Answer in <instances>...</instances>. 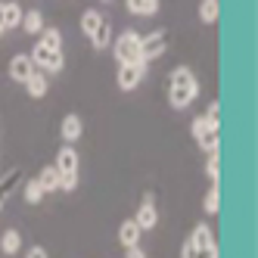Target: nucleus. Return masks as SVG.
<instances>
[{"label": "nucleus", "mask_w": 258, "mask_h": 258, "mask_svg": "<svg viewBox=\"0 0 258 258\" xmlns=\"http://www.w3.org/2000/svg\"><path fill=\"white\" fill-rule=\"evenodd\" d=\"M199 94V81L193 75V69L187 66H177L171 69V75H168V103L171 109H187Z\"/></svg>", "instance_id": "obj_1"}, {"label": "nucleus", "mask_w": 258, "mask_h": 258, "mask_svg": "<svg viewBox=\"0 0 258 258\" xmlns=\"http://www.w3.org/2000/svg\"><path fill=\"white\" fill-rule=\"evenodd\" d=\"M112 53H115V59L118 66H146L143 56H140V34L137 31H121L118 38L112 41Z\"/></svg>", "instance_id": "obj_2"}, {"label": "nucleus", "mask_w": 258, "mask_h": 258, "mask_svg": "<svg viewBox=\"0 0 258 258\" xmlns=\"http://www.w3.org/2000/svg\"><path fill=\"white\" fill-rule=\"evenodd\" d=\"M53 168L59 171V190H75L78 187V150H72V143H66L56 153Z\"/></svg>", "instance_id": "obj_3"}, {"label": "nucleus", "mask_w": 258, "mask_h": 258, "mask_svg": "<svg viewBox=\"0 0 258 258\" xmlns=\"http://www.w3.org/2000/svg\"><path fill=\"white\" fill-rule=\"evenodd\" d=\"M31 66L34 69H41V72H53V75H56V72H62V66H66V59H62V50H53V47H47V44H34L31 47Z\"/></svg>", "instance_id": "obj_4"}, {"label": "nucleus", "mask_w": 258, "mask_h": 258, "mask_svg": "<svg viewBox=\"0 0 258 258\" xmlns=\"http://www.w3.org/2000/svg\"><path fill=\"white\" fill-rule=\"evenodd\" d=\"M168 44H171V34L165 31V28H159L153 34H146V38H140V56H143V62H153V59L165 56Z\"/></svg>", "instance_id": "obj_5"}, {"label": "nucleus", "mask_w": 258, "mask_h": 258, "mask_svg": "<svg viewBox=\"0 0 258 258\" xmlns=\"http://www.w3.org/2000/svg\"><path fill=\"white\" fill-rule=\"evenodd\" d=\"M187 243L196 249V252H218V243H215V233H212V227L209 224H196L193 227V233H190V239Z\"/></svg>", "instance_id": "obj_6"}, {"label": "nucleus", "mask_w": 258, "mask_h": 258, "mask_svg": "<svg viewBox=\"0 0 258 258\" xmlns=\"http://www.w3.org/2000/svg\"><path fill=\"white\" fill-rule=\"evenodd\" d=\"M134 221H137V227H140V230H153V227L159 224V212H156L153 196H143V202H140V209H137Z\"/></svg>", "instance_id": "obj_7"}, {"label": "nucleus", "mask_w": 258, "mask_h": 258, "mask_svg": "<svg viewBox=\"0 0 258 258\" xmlns=\"http://www.w3.org/2000/svg\"><path fill=\"white\" fill-rule=\"evenodd\" d=\"M146 75V66H118V75H115V84L121 90H134Z\"/></svg>", "instance_id": "obj_8"}, {"label": "nucleus", "mask_w": 258, "mask_h": 258, "mask_svg": "<svg viewBox=\"0 0 258 258\" xmlns=\"http://www.w3.org/2000/svg\"><path fill=\"white\" fill-rule=\"evenodd\" d=\"M140 236H143V230L137 227L134 218H127V221H121V224H118V243L124 249H137L140 246Z\"/></svg>", "instance_id": "obj_9"}, {"label": "nucleus", "mask_w": 258, "mask_h": 258, "mask_svg": "<svg viewBox=\"0 0 258 258\" xmlns=\"http://www.w3.org/2000/svg\"><path fill=\"white\" fill-rule=\"evenodd\" d=\"M31 72H34V66H31V56H28V53H16V56L10 59V78H13V81L25 84Z\"/></svg>", "instance_id": "obj_10"}, {"label": "nucleus", "mask_w": 258, "mask_h": 258, "mask_svg": "<svg viewBox=\"0 0 258 258\" xmlns=\"http://www.w3.org/2000/svg\"><path fill=\"white\" fill-rule=\"evenodd\" d=\"M87 41L94 44V50H106L109 44H112V25H109V22L103 19V22H100V25H97L94 31L87 34Z\"/></svg>", "instance_id": "obj_11"}, {"label": "nucleus", "mask_w": 258, "mask_h": 258, "mask_svg": "<svg viewBox=\"0 0 258 258\" xmlns=\"http://www.w3.org/2000/svg\"><path fill=\"white\" fill-rule=\"evenodd\" d=\"M81 131H84V124H81V118H78L75 112H69V115L62 118V127H59V134H62V140H66V143H75V140L81 137Z\"/></svg>", "instance_id": "obj_12"}, {"label": "nucleus", "mask_w": 258, "mask_h": 258, "mask_svg": "<svg viewBox=\"0 0 258 258\" xmlns=\"http://www.w3.org/2000/svg\"><path fill=\"white\" fill-rule=\"evenodd\" d=\"M47 87H50V84H47V75H41V72L34 69L31 75H28V81H25V90H28V97H31V100H41V97L47 94Z\"/></svg>", "instance_id": "obj_13"}, {"label": "nucleus", "mask_w": 258, "mask_h": 258, "mask_svg": "<svg viewBox=\"0 0 258 258\" xmlns=\"http://www.w3.org/2000/svg\"><path fill=\"white\" fill-rule=\"evenodd\" d=\"M0 16H4V25L7 28H16L22 22V7L16 4V0H4V4H0Z\"/></svg>", "instance_id": "obj_14"}, {"label": "nucleus", "mask_w": 258, "mask_h": 258, "mask_svg": "<svg viewBox=\"0 0 258 258\" xmlns=\"http://www.w3.org/2000/svg\"><path fill=\"white\" fill-rule=\"evenodd\" d=\"M19 28H25L28 34H41V31H44V13H41V10H28V13H22Z\"/></svg>", "instance_id": "obj_15"}, {"label": "nucleus", "mask_w": 258, "mask_h": 258, "mask_svg": "<svg viewBox=\"0 0 258 258\" xmlns=\"http://www.w3.org/2000/svg\"><path fill=\"white\" fill-rule=\"evenodd\" d=\"M124 7L131 16H156L159 13V0H124Z\"/></svg>", "instance_id": "obj_16"}, {"label": "nucleus", "mask_w": 258, "mask_h": 258, "mask_svg": "<svg viewBox=\"0 0 258 258\" xmlns=\"http://www.w3.org/2000/svg\"><path fill=\"white\" fill-rule=\"evenodd\" d=\"M19 249H22V233L19 230H4V236H0V252L16 255Z\"/></svg>", "instance_id": "obj_17"}, {"label": "nucleus", "mask_w": 258, "mask_h": 258, "mask_svg": "<svg viewBox=\"0 0 258 258\" xmlns=\"http://www.w3.org/2000/svg\"><path fill=\"white\" fill-rule=\"evenodd\" d=\"M38 183H41L44 193H56V190H59V171L53 168V165H47V168L38 174Z\"/></svg>", "instance_id": "obj_18"}, {"label": "nucleus", "mask_w": 258, "mask_h": 258, "mask_svg": "<svg viewBox=\"0 0 258 258\" xmlns=\"http://www.w3.org/2000/svg\"><path fill=\"white\" fill-rule=\"evenodd\" d=\"M22 183V168H13L10 174H7V180L0 183V206H4V199H10V193L16 190Z\"/></svg>", "instance_id": "obj_19"}, {"label": "nucleus", "mask_w": 258, "mask_h": 258, "mask_svg": "<svg viewBox=\"0 0 258 258\" xmlns=\"http://www.w3.org/2000/svg\"><path fill=\"white\" fill-rule=\"evenodd\" d=\"M218 16H221V4H218V0H202V4H199V19L206 25L218 22Z\"/></svg>", "instance_id": "obj_20"}, {"label": "nucleus", "mask_w": 258, "mask_h": 258, "mask_svg": "<svg viewBox=\"0 0 258 258\" xmlns=\"http://www.w3.org/2000/svg\"><path fill=\"white\" fill-rule=\"evenodd\" d=\"M218 143H221V131H218V127H209V131L199 137V150L206 153V156L209 153H218Z\"/></svg>", "instance_id": "obj_21"}, {"label": "nucleus", "mask_w": 258, "mask_h": 258, "mask_svg": "<svg viewBox=\"0 0 258 258\" xmlns=\"http://www.w3.org/2000/svg\"><path fill=\"white\" fill-rule=\"evenodd\" d=\"M202 209H206V215H218V209H221V190H218V183H212L209 193L202 196Z\"/></svg>", "instance_id": "obj_22"}, {"label": "nucleus", "mask_w": 258, "mask_h": 258, "mask_svg": "<svg viewBox=\"0 0 258 258\" xmlns=\"http://www.w3.org/2000/svg\"><path fill=\"white\" fill-rule=\"evenodd\" d=\"M22 196H25V202H28V206H38V202H41L47 193L41 190L38 177H34V180H25V187H22Z\"/></svg>", "instance_id": "obj_23"}, {"label": "nucleus", "mask_w": 258, "mask_h": 258, "mask_svg": "<svg viewBox=\"0 0 258 258\" xmlns=\"http://www.w3.org/2000/svg\"><path fill=\"white\" fill-rule=\"evenodd\" d=\"M41 44H47V47H53V50H62V31L53 28V25H44V31H41Z\"/></svg>", "instance_id": "obj_24"}, {"label": "nucleus", "mask_w": 258, "mask_h": 258, "mask_svg": "<svg viewBox=\"0 0 258 258\" xmlns=\"http://www.w3.org/2000/svg\"><path fill=\"white\" fill-rule=\"evenodd\" d=\"M100 22H103V13H100V10H84V13H81V31H84V34H90Z\"/></svg>", "instance_id": "obj_25"}, {"label": "nucleus", "mask_w": 258, "mask_h": 258, "mask_svg": "<svg viewBox=\"0 0 258 258\" xmlns=\"http://www.w3.org/2000/svg\"><path fill=\"white\" fill-rule=\"evenodd\" d=\"M206 177H209L212 183H218V180H221V159H218V153H209V162H206Z\"/></svg>", "instance_id": "obj_26"}, {"label": "nucleus", "mask_w": 258, "mask_h": 258, "mask_svg": "<svg viewBox=\"0 0 258 258\" xmlns=\"http://www.w3.org/2000/svg\"><path fill=\"white\" fill-rule=\"evenodd\" d=\"M209 127H215V124H212V121H209L206 115H196V118H193V124H190V134H193V137L199 140L202 134H206V131H209Z\"/></svg>", "instance_id": "obj_27"}, {"label": "nucleus", "mask_w": 258, "mask_h": 258, "mask_svg": "<svg viewBox=\"0 0 258 258\" xmlns=\"http://www.w3.org/2000/svg\"><path fill=\"white\" fill-rule=\"evenodd\" d=\"M180 258H218V252H196L190 243H183V252H180Z\"/></svg>", "instance_id": "obj_28"}, {"label": "nucleus", "mask_w": 258, "mask_h": 258, "mask_svg": "<svg viewBox=\"0 0 258 258\" xmlns=\"http://www.w3.org/2000/svg\"><path fill=\"white\" fill-rule=\"evenodd\" d=\"M206 118H209V121H212L215 127L221 124V106H218V103H212V106H209V112H206Z\"/></svg>", "instance_id": "obj_29"}, {"label": "nucleus", "mask_w": 258, "mask_h": 258, "mask_svg": "<svg viewBox=\"0 0 258 258\" xmlns=\"http://www.w3.org/2000/svg\"><path fill=\"white\" fill-rule=\"evenodd\" d=\"M25 258H50V255H47V249H44V246H31V249L25 252Z\"/></svg>", "instance_id": "obj_30"}, {"label": "nucleus", "mask_w": 258, "mask_h": 258, "mask_svg": "<svg viewBox=\"0 0 258 258\" xmlns=\"http://www.w3.org/2000/svg\"><path fill=\"white\" fill-rule=\"evenodd\" d=\"M127 258H146V255H143L140 246H137V249H127Z\"/></svg>", "instance_id": "obj_31"}, {"label": "nucleus", "mask_w": 258, "mask_h": 258, "mask_svg": "<svg viewBox=\"0 0 258 258\" xmlns=\"http://www.w3.org/2000/svg\"><path fill=\"white\" fill-rule=\"evenodd\" d=\"M7 31V25H4V16H0V34H4Z\"/></svg>", "instance_id": "obj_32"}]
</instances>
